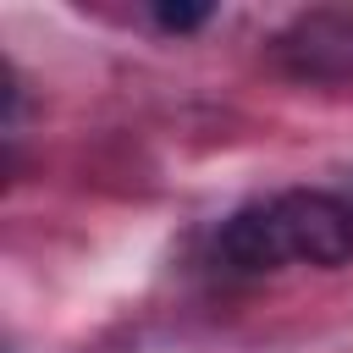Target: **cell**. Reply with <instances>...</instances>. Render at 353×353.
I'll return each instance as SVG.
<instances>
[{
    "instance_id": "cell-3",
    "label": "cell",
    "mask_w": 353,
    "mask_h": 353,
    "mask_svg": "<svg viewBox=\"0 0 353 353\" xmlns=\"http://www.w3.org/2000/svg\"><path fill=\"white\" fill-rule=\"evenodd\" d=\"M215 254H221V265L237 270V276L281 270V265H287V248H281V226H276L270 199H265V204H243L232 221H221V232H215Z\"/></svg>"
},
{
    "instance_id": "cell-4",
    "label": "cell",
    "mask_w": 353,
    "mask_h": 353,
    "mask_svg": "<svg viewBox=\"0 0 353 353\" xmlns=\"http://www.w3.org/2000/svg\"><path fill=\"white\" fill-rule=\"evenodd\" d=\"M210 11L215 6H204V0H154L149 6V17H154L160 33H193V28L210 22Z\"/></svg>"
},
{
    "instance_id": "cell-1",
    "label": "cell",
    "mask_w": 353,
    "mask_h": 353,
    "mask_svg": "<svg viewBox=\"0 0 353 353\" xmlns=\"http://www.w3.org/2000/svg\"><path fill=\"white\" fill-rule=\"evenodd\" d=\"M270 210H276L287 259H303V265H320V270H336V265L353 259V204L342 193L292 188V193L270 199Z\"/></svg>"
},
{
    "instance_id": "cell-2",
    "label": "cell",
    "mask_w": 353,
    "mask_h": 353,
    "mask_svg": "<svg viewBox=\"0 0 353 353\" xmlns=\"http://www.w3.org/2000/svg\"><path fill=\"white\" fill-rule=\"evenodd\" d=\"M270 61L298 83H353V6L292 17L270 39Z\"/></svg>"
}]
</instances>
